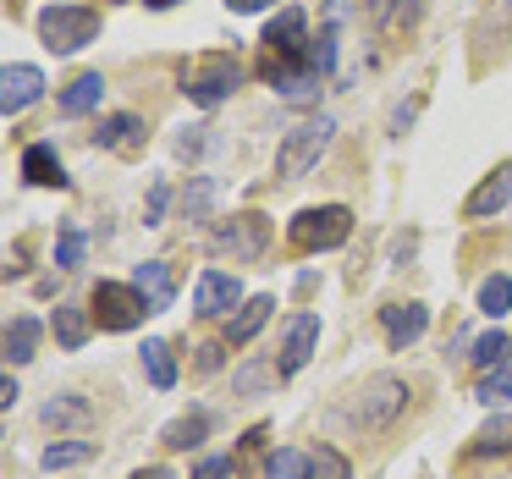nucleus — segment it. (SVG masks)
<instances>
[{
	"label": "nucleus",
	"instance_id": "1",
	"mask_svg": "<svg viewBox=\"0 0 512 479\" xmlns=\"http://www.w3.org/2000/svg\"><path fill=\"white\" fill-rule=\"evenodd\" d=\"M402 408H408V380H397V375H375V380H364V386L347 397V408H342V419L347 424H358V430H386V424H397L402 419Z\"/></svg>",
	"mask_w": 512,
	"mask_h": 479
},
{
	"label": "nucleus",
	"instance_id": "2",
	"mask_svg": "<svg viewBox=\"0 0 512 479\" xmlns=\"http://www.w3.org/2000/svg\"><path fill=\"white\" fill-rule=\"evenodd\" d=\"M287 237L303 254H331V248H342L353 237V210L347 204H309V210H298L287 221Z\"/></svg>",
	"mask_w": 512,
	"mask_h": 479
},
{
	"label": "nucleus",
	"instance_id": "3",
	"mask_svg": "<svg viewBox=\"0 0 512 479\" xmlns=\"http://www.w3.org/2000/svg\"><path fill=\"white\" fill-rule=\"evenodd\" d=\"M331 138H336V122H331V116H309V122H298L287 138H281V149H276V177H281V182L309 177V171L320 166V155L331 149Z\"/></svg>",
	"mask_w": 512,
	"mask_h": 479
},
{
	"label": "nucleus",
	"instance_id": "4",
	"mask_svg": "<svg viewBox=\"0 0 512 479\" xmlns=\"http://www.w3.org/2000/svg\"><path fill=\"white\" fill-rule=\"evenodd\" d=\"M94 34H100V12L94 6H45L39 12V39L56 56H78L83 45H94Z\"/></svg>",
	"mask_w": 512,
	"mask_h": 479
},
{
	"label": "nucleus",
	"instance_id": "5",
	"mask_svg": "<svg viewBox=\"0 0 512 479\" xmlns=\"http://www.w3.org/2000/svg\"><path fill=\"white\" fill-rule=\"evenodd\" d=\"M237 83H243V67H237L232 56H199L182 72V94H188L199 111H215L221 100H232Z\"/></svg>",
	"mask_w": 512,
	"mask_h": 479
},
{
	"label": "nucleus",
	"instance_id": "6",
	"mask_svg": "<svg viewBox=\"0 0 512 479\" xmlns=\"http://www.w3.org/2000/svg\"><path fill=\"white\" fill-rule=\"evenodd\" d=\"M144 314H149V303L133 281H100L94 287V320L105 331H133V325H144Z\"/></svg>",
	"mask_w": 512,
	"mask_h": 479
},
{
	"label": "nucleus",
	"instance_id": "7",
	"mask_svg": "<svg viewBox=\"0 0 512 479\" xmlns=\"http://www.w3.org/2000/svg\"><path fill=\"white\" fill-rule=\"evenodd\" d=\"M39 94H45V72L28 67V61H6V72H0V116L6 122L23 116L28 105H39Z\"/></svg>",
	"mask_w": 512,
	"mask_h": 479
},
{
	"label": "nucleus",
	"instance_id": "8",
	"mask_svg": "<svg viewBox=\"0 0 512 479\" xmlns=\"http://www.w3.org/2000/svg\"><path fill=\"white\" fill-rule=\"evenodd\" d=\"M265 243H270V221L265 215H232V221L215 232V254H232V259H259L265 254Z\"/></svg>",
	"mask_w": 512,
	"mask_h": 479
},
{
	"label": "nucleus",
	"instance_id": "9",
	"mask_svg": "<svg viewBox=\"0 0 512 479\" xmlns=\"http://www.w3.org/2000/svg\"><path fill=\"white\" fill-rule=\"evenodd\" d=\"M380 325H386L391 353H408V347L430 331V309H424V303H386V309H380Z\"/></svg>",
	"mask_w": 512,
	"mask_h": 479
},
{
	"label": "nucleus",
	"instance_id": "10",
	"mask_svg": "<svg viewBox=\"0 0 512 479\" xmlns=\"http://www.w3.org/2000/svg\"><path fill=\"white\" fill-rule=\"evenodd\" d=\"M193 303H199V314L215 320V314H237L248 298H243V281L237 276H226V270H204L199 287H193Z\"/></svg>",
	"mask_w": 512,
	"mask_h": 479
},
{
	"label": "nucleus",
	"instance_id": "11",
	"mask_svg": "<svg viewBox=\"0 0 512 479\" xmlns=\"http://www.w3.org/2000/svg\"><path fill=\"white\" fill-rule=\"evenodd\" d=\"M303 28H309V17H303V6H287V12H276V17H270V28H265V45H270V56H276V61H298L303 50H309V39H303Z\"/></svg>",
	"mask_w": 512,
	"mask_h": 479
},
{
	"label": "nucleus",
	"instance_id": "12",
	"mask_svg": "<svg viewBox=\"0 0 512 479\" xmlns=\"http://www.w3.org/2000/svg\"><path fill=\"white\" fill-rule=\"evenodd\" d=\"M314 342H320V314H292L281 336V375H298L314 358Z\"/></svg>",
	"mask_w": 512,
	"mask_h": 479
},
{
	"label": "nucleus",
	"instance_id": "13",
	"mask_svg": "<svg viewBox=\"0 0 512 479\" xmlns=\"http://www.w3.org/2000/svg\"><path fill=\"white\" fill-rule=\"evenodd\" d=\"M507 204H512V166H496L474 193H468L463 215H468V221H490V215H501Z\"/></svg>",
	"mask_w": 512,
	"mask_h": 479
},
{
	"label": "nucleus",
	"instance_id": "14",
	"mask_svg": "<svg viewBox=\"0 0 512 479\" xmlns=\"http://www.w3.org/2000/svg\"><path fill=\"white\" fill-rule=\"evenodd\" d=\"M144 116H133V111H116V116H105L100 122V133H94V149H116V155H138L144 149Z\"/></svg>",
	"mask_w": 512,
	"mask_h": 479
},
{
	"label": "nucleus",
	"instance_id": "15",
	"mask_svg": "<svg viewBox=\"0 0 512 479\" xmlns=\"http://www.w3.org/2000/svg\"><path fill=\"white\" fill-rule=\"evenodd\" d=\"M133 287L144 292L149 314H160V309H171V298H177V270H171L166 259H144L138 276H133Z\"/></svg>",
	"mask_w": 512,
	"mask_h": 479
},
{
	"label": "nucleus",
	"instance_id": "16",
	"mask_svg": "<svg viewBox=\"0 0 512 479\" xmlns=\"http://www.w3.org/2000/svg\"><path fill=\"white\" fill-rule=\"evenodd\" d=\"M23 177L34 182V188H67V166H61V155L50 144L23 149Z\"/></svg>",
	"mask_w": 512,
	"mask_h": 479
},
{
	"label": "nucleus",
	"instance_id": "17",
	"mask_svg": "<svg viewBox=\"0 0 512 479\" xmlns=\"http://www.w3.org/2000/svg\"><path fill=\"white\" fill-rule=\"evenodd\" d=\"M100 100H105V78H100V72H83V78L72 83V89L61 94V100H56V111L67 116V122H78V116L100 111Z\"/></svg>",
	"mask_w": 512,
	"mask_h": 479
},
{
	"label": "nucleus",
	"instance_id": "18",
	"mask_svg": "<svg viewBox=\"0 0 512 479\" xmlns=\"http://www.w3.org/2000/svg\"><path fill=\"white\" fill-rule=\"evenodd\" d=\"M210 424H215L210 413H204V408H193V413H182V419H171L166 430H160V441H166L171 452H188V446H199L204 435H210Z\"/></svg>",
	"mask_w": 512,
	"mask_h": 479
},
{
	"label": "nucleus",
	"instance_id": "19",
	"mask_svg": "<svg viewBox=\"0 0 512 479\" xmlns=\"http://www.w3.org/2000/svg\"><path fill=\"white\" fill-rule=\"evenodd\" d=\"M276 314V298H248L243 309L232 314V347H248L259 331H265V320Z\"/></svg>",
	"mask_w": 512,
	"mask_h": 479
},
{
	"label": "nucleus",
	"instance_id": "20",
	"mask_svg": "<svg viewBox=\"0 0 512 479\" xmlns=\"http://www.w3.org/2000/svg\"><path fill=\"white\" fill-rule=\"evenodd\" d=\"M144 375L155 391H171L177 386V358H171V342H160V336H149L144 342Z\"/></svg>",
	"mask_w": 512,
	"mask_h": 479
},
{
	"label": "nucleus",
	"instance_id": "21",
	"mask_svg": "<svg viewBox=\"0 0 512 479\" xmlns=\"http://www.w3.org/2000/svg\"><path fill=\"white\" fill-rule=\"evenodd\" d=\"M468 364L479 369V375H485V369H501V364H512V336L501 331H485V336H474V353H468Z\"/></svg>",
	"mask_w": 512,
	"mask_h": 479
},
{
	"label": "nucleus",
	"instance_id": "22",
	"mask_svg": "<svg viewBox=\"0 0 512 479\" xmlns=\"http://www.w3.org/2000/svg\"><path fill=\"white\" fill-rule=\"evenodd\" d=\"M56 342L67 347V353H78V347L89 342V309H83V303H56Z\"/></svg>",
	"mask_w": 512,
	"mask_h": 479
},
{
	"label": "nucleus",
	"instance_id": "23",
	"mask_svg": "<svg viewBox=\"0 0 512 479\" xmlns=\"http://www.w3.org/2000/svg\"><path fill=\"white\" fill-rule=\"evenodd\" d=\"M39 347V320H28V314H17L12 325H6V364H28Z\"/></svg>",
	"mask_w": 512,
	"mask_h": 479
},
{
	"label": "nucleus",
	"instance_id": "24",
	"mask_svg": "<svg viewBox=\"0 0 512 479\" xmlns=\"http://www.w3.org/2000/svg\"><path fill=\"white\" fill-rule=\"evenodd\" d=\"M507 309H512V276H485L479 281V314L501 320Z\"/></svg>",
	"mask_w": 512,
	"mask_h": 479
},
{
	"label": "nucleus",
	"instance_id": "25",
	"mask_svg": "<svg viewBox=\"0 0 512 479\" xmlns=\"http://www.w3.org/2000/svg\"><path fill=\"white\" fill-rule=\"evenodd\" d=\"M89 457H94V441H56V446H45L39 463H45L50 474H61V468H78V463H89Z\"/></svg>",
	"mask_w": 512,
	"mask_h": 479
},
{
	"label": "nucleus",
	"instance_id": "26",
	"mask_svg": "<svg viewBox=\"0 0 512 479\" xmlns=\"http://www.w3.org/2000/svg\"><path fill=\"white\" fill-rule=\"evenodd\" d=\"M276 375H281V364L259 358V364H248V369H237V375H232V391H237V397H259V391H265Z\"/></svg>",
	"mask_w": 512,
	"mask_h": 479
},
{
	"label": "nucleus",
	"instance_id": "27",
	"mask_svg": "<svg viewBox=\"0 0 512 479\" xmlns=\"http://www.w3.org/2000/svg\"><path fill=\"white\" fill-rule=\"evenodd\" d=\"M474 397L485 402V408H501V402L512 397V364H501V369H485V375H479V386H474Z\"/></svg>",
	"mask_w": 512,
	"mask_h": 479
},
{
	"label": "nucleus",
	"instance_id": "28",
	"mask_svg": "<svg viewBox=\"0 0 512 479\" xmlns=\"http://www.w3.org/2000/svg\"><path fill=\"white\" fill-rule=\"evenodd\" d=\"M210 204H215V177H193L188 193H182V215L188 221H210Z\"/></svg>",
	"mask_w": 512,
	"mask_h": 479
},
{
	"label": "nucleus",
	"instance_id": "29",
	"mask_svg": "<svg viewBox=\"0 0 512 479\" xmlns=\"http://www.w3.org/2000/svg\"><path fill=\"white\" fill-rule=\"evenodd\" d=\"M309 479H353V463H347L336 446H320V452L309 457Z\"/></svg>",
	"mask_w": 512,
	"mask_h": 479
},
{
	"label": "nucleus",
	"instance_id": "30",
	"mask_svg": "<svg viewBox=\"0 0 512 479\" xmlns=\"http://www.w3.org/2000/svg\"><path fill=\"white\" fill-rule=\"evenodd\" d=\"M369 17H375L380 28H402V23L419 17V6H413V0H369Z\"/></svg>",
	"mask_w": 512,
	"mask_h": 479
},
{
	"label": "nucleus",
	"instance_id": "31",
	"mask_svg": "<svg viewBox=\"0 0 512 479\" xmlns=\"http://www.w3.org/2000/svg\"><path fill=\"white\" fill-rule=\"evenodd\" d=\"M265 474H270V479H309V457L292 452V446H281V452H270Z\"/></svg>",
	"mask_w": 512,
	"mask_h": 479
},
{
	"label": "nucleus",
	"instance_id": "32",
	"mask_svg": "<svg viewBox=\"0 0 512 479\" xmlns=\"http://www.w3.org/2000/svg\"><path fill=\"white\" fill-rule=\"evenodd\" d=\"M490 452H512V419H496L474 435V457H490Z\"/></svg>",
	"mask_w": 512,
	"mask_h": 479
},
{
	"label": "nucleus",
	"instance_id": "33",
	"mask_svg": "<svg viewBox=\"0 0 512 479\" xmlns=\"http://www.w3.org/2000/svg\"><path fill=\"white\" fill-rule=\"evenodd\" d=\"M303 61H309V67H314V72H320V78H331V67H336V23H331V28H325V34H320V39H314V45H309V50H303Z\"/></svg>",
	"mask_w": 512,
	"mask_h": 479
},
{
	"label": "nucleus",
	"instance_id": "34",
	"mask_svg": "<svg viewBox=\"0 0 512 479\" xmlns=\"http://www.w3.org/2000/svg\"><path fill=\"white\" fill-rule=\"evenodd\" d=\"M39 419H45V424H83V419H89V402H45V408H39Z\"/></svg>",
	"mask_w": 512,
	"mask_h": 479
},
{
	"label": "nucleus",
	"instance_id": "35",
	"mask_svg": "<svg viewBox=\"0 0 512 479\" xmlns=\"http://www.w3.org/2000/svg\"><path fill=\"white\" fill-rule=\"evenodd\" d=\"M78 259H83V232H78V226H67V232H61V243H56V265L72 270Z\"/></svg>",
	"mask_w": 512,
	"mask_h": 479
},
{
	"label": "nucleus",
	"instance_id": "36",
	"mask_svg": "<svg viewBox=\"0 0 512 479\" xmlns=\"http://www.w3.org/2000/svg\"><path fill=\"white\" fill-rule=\"evenodd\" d=\"M204 133H210V127H182V138H177V155H182V160H199V155H204V144H210Z\"/></svg>",
	"mask_w": 512,
	"mask_h": 479
},
{
	"label": "nucleus",
	"instance_id": "37",
	"mask_svg": "<svg viewBox=\"0 0 512 479\" xmlns=\"http://www.w3.org/2000/svg\"><path fill=\"white\" fill-rule=\"evenodd\" d=\"M166 204H171V188H166V182H155V188H149V204H144V226H160Z\"/></svg>",
	"mask_w": 512,
	"mask_h": 479
},
{
	"label": "nucleus",
	"instance_id": "38",
	"mask_svg": "<svg viewBox=\"0 0 512 479\" xmlns=\"http://www.w3.org/2000/svg\"><path fill=\"white\" fill-rule=\"evenodd\" d=\"M193 479H232V457H204V463L193 468Z\"/></svg>",
	"mask_w": 512,
	"mask_h": 479
},
{
	"label": "nucleus",
	"instance_id": "39",
	"mask_svg": "<svg viewBox=\"0 0 512 479\" xmlns=\"http://www.w3.org/2000/svg\"><path fill=\"white\" fill-rule=\"evenodd\" d=\"M221 353H226L221 342H204L199 347V369H204V375H215V369H221Z\"/></svg>",
	"mask_w": 512,
	"mask_h": 479
},
{
	"label": "nucleus",
	"instance_id": "40",
	"mask_svg": "<svg viewBox=\"0 0 512 479\" xmlns=\"http://www.w3.org/2000/svg\"><path fill=\"white\" fill-rule=\"evenodd\" d=\"M413 116H419V100H402L397 111H391V133H402V127H408Z\"/></svg>",
	"mask_w": 512,
	"mask_h": 479
},
{
	"label": "nucleus",
	"instance_id": "41",
	"mask_svg": "<svg viewBox=\"0 0 512 479\" xmlns=\"http://www.w3.org/2000/svg\"><path fill=\"white\" fill-rule=\"evenodd\" d=\"M17 397H23V386H17L12 375H6V380H0V408L12 413V402H17Z\"/></svg>",
	"mask_w": 512,
	"mask_h": 479
},
{
	"label": "nucleus",
	"instance_id": "42",
	"mask_svg": "<svg viewBox=\"0 0 512 479\" xmlns=\"http://www.w3.org/2000/svg\"><path fill=\"white\" fill-rule=\"evenodd\" d=\"M226 6H232L237 17H254V12H265L270 0H226Z\"/></svg>",
	"mask_w": 512,
	"mask_h": 479
},
{
	"label": "nucleus",
	"instance_id": "43",
	"mask_svg": "<svg viewBox=\"0 0 512 479\" xmlns=\"http://www.w3.org/2000/svg\"><path fill=\"white\" fill-rule=\"evenodd\" d=\"M133 479H177V474H171V468H138Z\"/></svg>",
	"mask_w": 512,
	"mask_h": 479
}]
</instances>
